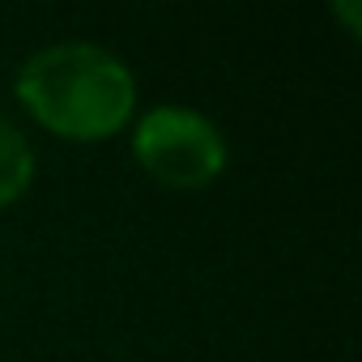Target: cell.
<instances>
[{"instance_id": "6da1fadb", "label": "cell", "mask_w": 362, "mask_h": 362, "mask_svg": "<svg viewBox=\"0 0 362 362\" xmlns=\"http://www.w3.org/2000/svg\"><path fill=\"white\" fill-rule=\"evenodd\" d=\"M13 94L35 124L64 141H107L136 111V77L124 56L90 39H60L30 52Z\"/></svg>"}, {"instance_id": "7a4b0ae2", "label": "cell", "mask_w": 362, "mask_h": 362, "mask_svg": "<svg viewBox=\"0 0 362 362\" xmlns=\"http://www.w3.org/2000/svg\"><path fill=\"white\" fill-rule=\"evenodd\" d=\"M132 158L166 188H205L226 170L230 149L209 115L179 103H158L132 124Z\"/></svg>"}, {"instance_id": "3957f363", "label": "cell", "mask_w": 362, "mask_h": 362, "mask_svg": "<svg viewBox=\"0 0 362 362\" xmlns=\"http://www.w3.org/2000/svg\"><path fill=\"white\" fill-rule=\"evenodd\" d=\"M30 184H35V145L9 115H0V209L22 201Z\"/></svg>"}, {"instance_id": "277c9868", "label": "cell", "mask_w": 362, "mask_h": 362, "mask_svg": "<svg viewBox=\"0 0 362 362\" xmlns=\"http://www.w3.org/2000/svg\"><path fill=\"white\" fill-rule=\"evenodd\" d=\"M332 13L345 22V30H349V35H358V26H362V9L354 5V0H337V5H332Z\"/></svg>"}]
</instances>
